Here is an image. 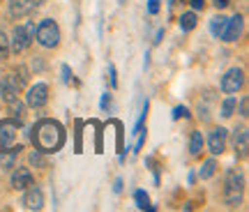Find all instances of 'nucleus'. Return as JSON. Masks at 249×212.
Wrapping results in <instances>:
<instances>
[{"instance_id": "nucleus-30", "label": "nucleus", "mask_w": 249, "mask_h": 212, "mask_svg": "<svg viewBox=\"0 0 249 212\" xmlns=\"http://www.w3.org/2000/svg\"><path fill=\"white\" fill-rule=\"evenodd\" d=\"M99 106H102V111H107L108 106H111V95H102V102H99Z\"/></svg>"}, {"instance_id": "nucleus-13", "label": "nucleus", "mask_w": 249, "mask_h": 212, "mask_svg": "<svg viewBox=\"0 0 249 212\" xmlns=\"http://www.w3.org/2000/svg\"><path fill=\"white\" fill-rule=\"evenodd\" d=\"M233 148H235V155L238 157H247V150H249V132L247 127H240V129H235L233 134Z\"/></svg>"}, {"instance_id": "nucleus-15", "label": "nucleus", "mask_w": 249, "mask_h": 212, "mask_svg": "<svg viewBox=\"0 0 249 212\" xmlns=\"http://www.w3.org/2000/svg\"><path fill=\"white\" fill-rule=\"evenodd\" d=\"M203 145H205L203 134H201V132H192V139H189V155H192V157H201Z\"/></svg>"}, {"instance_id": "nucleus-5", "label": "nucleus", "mask_w": 249, "mask_h": 212, "mask_svg": "<svg viewBox=\"0 0 249 212\" xmlns=\"http://www.w3.org/2000/svg\"><path fill=\"white\" fill-rule=\"evenodd\" d=\"M35 39V23H23V26H17L14 33H12V42H9V53H21L26 51L28 46L33 44Z\"/></svg>"}, {"instance_id": "nucleus-11", "label": "nucleus", "mask_w": 249, "mask_h": 212, "mask_svg": "<svg viewBox=\"0 0 249 212\" xmlns=\"http://www.w3.org/2000/svg\"><path fill=\"white\" fill-rule=\"evenodd\" d=\"M242 23H245V21H242V14H235L233 18H229V21H226V28H224V35H222L224 42H235L242 33Z\"/></svg>"}, {"instance_id": "nucleus-9", "label": "nucleus", "mask_w": 249, "mask_h": 212, "mask_svg": "<svg viewBox=\"0 0 249 212\" xmlns=\"http://www.w3.org/2000/svg\"><path fill=\"white\" fill-rule=\"evenodd\" d=\"M226 141H229V132L224 127H214L208 136V150L213 155H222L226 150Z\"/></svg>"}, {"instance_id": "nucleus-1", "label": "nucleus", "mask_w": 249, "mask_h": 212, "mask_svg": "<svg viewBox=\"0 0 249 212\" xmlns=\"http://www.w3.org/2000/svg\"><path fill=\"white\" fill-rule=\"evenodd\" d=\"M65 129H62L60 123L55 120H39L33 129V141H35V148L44 155H55L65 145Z\"/></svg>"}, {"instance_id": "nucleus-32", "label": "nucleus", "mask_w": 249, "mask_h": 212, "mask_svg": "<svg viewBox=\"0 0 249 212\" xmlns=\"http://www.w3.org/2000/svg\"><path fill=\"white\" fill-rule=\"evenodd\" d=\"M76 152H81V123H76Z\"/></svg>"}, {"instance_id": "nucleus-26", "label": "nucleus", "mask_w": 249, "mask_h": 212, "mask_svg": "<svg viewBox=\"0 0 249 212\" xmlns=\"http://www.w3.org/2000/svg\"><path fill=\"white\" fill-rule=\"evenodd\" d=\"M161 9V0H148V14L155 17V14H160Z\"/></svg>"}, {"instance_id": "nucleus-31", "label": "nucleus", "mask_w": 249, "mask_h": 212, "mask_svg": "<svg viewBox=\"0 0 249 212\" xmlns=\"http://www.w3.org/2000/svg\"><path fill=\"white\" fill-rule=\"evenodd\" d=\"M189 5H192V9H196V12H198V9L205 7V0H189Z\"/></svg>"}, {"instance_id": "nucleus-35", "label": "nucleus", "mask_w": 249, "mask_h": 212, "mask_svg": "<svg viewBox=\"0 0 249 212\" xmlns=\"http://www.w3.org/2000/svg\"><path fill=\"white\" fill-rule=\"evenodd\" d=\"M229 2H231V0H214V7H217V9H224L226 5H229Z\"/></svg>"}, {"instance_id": "nucleus-25", "label": "nucleus", "mask_w": 249, "mask_h": 212, "mask_svg": "<svg viewBox=\"0 0 249 212\" xmlns=\"http://www.w3.org/2000/svg\"><path fill=\"white\" fill-rule=\"evenodd\" d=\"M9 113H14L17 118H21V115H23V104H21L18 99H14V102H9Z\"/></svg>"}, {"instance_id": "nucleus-8", "label": "nucleus", "mask_w": 249, "mask_h": 212, "mask_svg": "<svg viewBox=\"0 0 249 212\" xmlns=\"http://www.w3.org/2000/svg\"><path fill=\"white\" fill-rule=\"evenodd\" d=\"M49 102V86L46 83H35L28 88V95H26V104L30 108H42V106Z\"/></svg>"}, {"instance_id": "nucleus-2", "label": "nucleus", "mask_w": 249, "mask_h": 212, "mask_svg": "<svg viewBox=\"0 0 249 212\" xmlns=\"http://www.w3.org/2000/svg\"><path fill=\"white\" fill-rule=\"evenodd\" d=\"M242 192H245V176L240 168H229L226 171V180H224V203L235 208L242 201Z\"/></svg>"}, {"instance_id": "nucleus-24", "label": "nucleus", "mask_w": 249, "mask_h": 212, "mask_svg": "<svg viewBox=\"0 0 249 212\" xmlns=\"http://www.w3.org/2000/svg\"><path fill=\"white\" fill-rule=\"evenodd\" d=\"M171 118H173V120H185V118H189V108H187V106H176Z\"/></svg>"}, {"instance_id": "nucleus-7", "label": "nucleus", "mask_w": 249, "mask_h": 212, "mask_svg": "<svg viewBox=\"0 0 249 212\" xmlns=\"http://www.w3.org/2000/svg\"><path fill=\"white\" fill-rule=\"evenodd\" d=\"M242 83H245V71H242L240 67H231V70L222 76V92L235 95V92L242 88Z\"/></svg>"}, {"instance_id": "nucleus-29", "label": "nucleus", "mask_w": 249, "mask_h": 212, "mask_svg": "<svg viewBox=\"0 0 249 212\" xmlns=\"http://www.w3.org/2000/svg\"><path fill=\"white\" fill-rule=\"evenodd\" d=\"M247 104H249V99H247V97H242V99H240V115H242V118H247V115H249Z\"/></svg>"}, {"instance_id": "nucleus-23", "label": "nucleus", "mask_w": 249, "mask_h": 212, "mask_svg": "<svg viewBox=\"0 0 249 212\" xmlns=\"http://www.w3.org/2000/svg\"><path fill=\"white\" fill-rule=\"evenodd\" d=\"M9 55V39H7V35L0 30V60H5Z\"/></svg>"}, {"instance_id": "nucleus-4", "label": "nucleus", "mask_w": 249, "mask_h": 212, "mask_svg": "<svg viewBox=\"0 0 249 212\" xmlns=\"http://www.w3.org/2000/svg\"><path fill=\"white\" fill-rule=\"evenodd\" d=\"M35 37L44 49H55V46L60 44V28H58V23H55L53 18H44V21L37 23Z\"/></svg>"}, {"instance_id": "nucleus-27", "label": "nucleus", "mask_w": 249, "mask_h": 212, "mask_svg": "<svg viewBox=\"0 0 249 212\" xmlns=\"http://www.w3.org/2000/svg\"><path fill=\"white\" fill-rule=\"evenodd\" d=\"M62 81H65L67 86H71V83H74V74H71L70 65H62Z\"/></svg>"}, {"instance_id": "nucleus-36", "label": "nucleus", "mask_w": 249, "mask_h": 212, "mask_svg": "<svg viewBox=\"0 0 249 212\" xmlns=\"http://www.w3.org/2000/svg\"><path fill=\"white\" fill-rule=\"evenodd\" d=\"M148 65H150V53L145 51V55H143V70H145Z\"/></svg>"}, {"instance_id": "nucleus-21", "label": "nucleus", "mask_w": 249, "mask_h": 212, "mask_svg": "<svg viewBox=\"0 0 249 212\" xmlns=\"http://www.w3.org/2000/svg\"><path fill=\"white\" fill-rule=\"evenodd\" d=\"M235 106H238V99H235V97L224 99V104H222V118H231L233 111H235Z\"/></svg>"}, {"instance_id": "nucleus-6", "label": "nucleus", "mask_w": 249, "mask_h": 212, "mask_svg": "<svg viewBox=\"0 0 249 212\" xmlns=\"http://www.w3.org/2000/svg\"><path fill=\"white\" fill-rule=\"evenodd\" d=\"M21 88H23V81L17 79V74H5V76L0 79V97L5 99L7 104L18 97Z\"/></svg>"}, {"instance_id": "nucleus-12", "label": "nucleus", "mask_w": 249, "mask_h": 212, "mask_svg": "<svg viewBox=\"0 0 249 212\" xmlns=\"http://www.w3.org/2000/svg\"><path fill=\"white\" fill-rule=\"evenodd\" d=\"M23 205H26L28 210H42L44 208V194H42V189L39 187H28L26 196H23Z\"/></svg>"}, {"instance_id": "nucleus-34", "label": "nucleus", "mask_w": 249, "mask_h": 212, "mask_svg": "<svg viewBox=\"0 0 249 212\" xmlns=\"http://www.w3.org/2000/svg\"><path fill=\"white\" fill-rule=\"evenodd\" d=\"M161 39H164V28H160V30H157V35H155V39H152V42H155V44H160Z\"/></svg>"}, {"instance_id": "nucleus-3", "label": "nucleus", "mask_w": 249, "mask_h": 212, "mask_svg": "<svg viewBox=\"0 0 249 212\" xmlns=\"http://www.w3.org/2000/svg\"><path fill=\"white\" fill-rule=\"evenodd\" d=\"M18 129H21V120L18 118L0 120V152H7V150L21 152V145L17 143Z\"/></svg>"}, {"instance_id": "nucleus-17", "label": "nucleus", "mask_w": 249, "mask_h": 212, "mask_svg": "<svg viewBox=\"0 0 249 212\" xmlns=\"http://www.w3.org/2000/svg\"><path fill=\"white\" fill-rule=\"evenodd\" d=\"M226 21H229L226 17H214V18H210V33H213V37L222 39L224 28H226Z\"/></svg>"}, {"instance_id": "nucleus-10", "label": "nucleus", "mask_w": 249, "mask_h": 212, "mask_svg": "<svg viewBox=\"0 0 249 212\" xmlns=\"http://www.w3.org/2000/svg\"><path fill=\"white\" fill-rule=\"evenodd\" d=\"M39 5V0H9V17L23 18Z\"/></svg>"}, {"instance_id": "nucleus-37", "label": "nucleus", "mask_w": 249, "mask_h": 212, "mask_svg": "<svg viewBox=\"0 0 249 212\" xmlns=\"http://www.w3.org/2000/svg\"><path fill=\"white\" fill-rule=\"evenodd\" d=\"M173 5H176V2H173V0H169V7H173Z\"/></svg>"}, {"instance_id": "nucleus-14", "label": "nucleus", "mask_w": 249, "mask_h": 212, "mask_svg": "<svg viewBox=\"0 0 249 212\" xmlns=\"http://www.w3.org/2000/svg\"><path fill=\"white\" fill-rule=\"evenodd\" d=\"M30 185H33V173H30V168L21 166L12 173V187H14V189H28Z\"/></svg>"}, {"instance_id": "nucleus-16", "label": "nucleus", "mask_w": 249, "mask_h": 212, "mask_svg": "<svg viewBox=\"0 0 249 212\" xmlns=\"http://www.w3.org/2000/svg\"><path fill=\"white\" fill-rule=\"evenodd\" d=\"M196 23H198V18H196V12H185V14L180 17V30H182V33H189V30H194Z\"/></svg>"}, {"instance_id": "nucleus-20", "label": "nucleus", "mask_w": 249, "mask_h": 212, "mask_svg": "<svg viewBox=\"0 0 249 212\" xmlns=\"http://www.w3.org/2000/svg\"><path fill=\"white\" fill-rule=\"evenodd\" d=\"M214 171H217V161H214V159H208L203 166H201L198 176H201V180H210V177L214 176Z\"/></svg>"}, {"instance_id": "nucleus-22", "label": "nucleus", "mask_w": 249, "mask_h": 212, "mask_svg": "<svg viewBox=\"0 0 249 212\" xmlns=\"http://www.w3.org/2000/svg\"><path fill=\"white\" fill-rule=\"evenodd\" d=\"M30 164H33V166H37V168H46V159H44V152H39L35 148V150L30 152Z\"/></svg>"}, {"instance_id": "nucleus-19", "label": "nucleus", "mask_w": 249, "mask_h": 212, "mask_svg": "<svg viewBox=\"0 0 249 212\" xmlns=\"http://www.w3.org/2000/svg\"><path fill=\"white\" fill-rule=\"evenodd\" d=\"M134 201H136V208H139V210H155V205H150V198H148V194H145L143 189L134 192Z\"/></svg>"}, {"instance_id": "nucleus-18", "label": "nucleus", "mask_w": 249, "mask_h": 212, "mask_svg": "<svg viewBox=\"0 0 249 212\" xmlns=\"http://www.w3.org/2000/svg\"><path fill=\"white\" fill-rule=\"evenodd\" d=\"M17 157H18V152H17V150L0 152V168H5V171L14 168V164H17Z\"/></svg>"}, {"instance_id": "nucleus-33", "label": "nucleus", "mask_w": 249, "mask_h": 212, "mask_svg": "<svg viewBox=\"0 0 249 212\" xmlns=\"http://www.w3.org/2000/svg\"><path fill=\"white\" fill-rule=\"evenodd\" d=\"M113 192H116V194H120V192H123V177H118L116 182H113Z\"/></svg>"}, {"instance_id": "nucleus-28", "label": "nucleus", "mask_w": 249, "mask_h": 212, "mask_svg": "<svg viewBox=\"0 0 249 212\" xmlns=\"http://www.w3.org/2000/svg\"><path fill=\"white\" fill-rule=\"evenodd\" d=\"M108 81H111V88H116L118 86V76H116V67H113V62H108Z\"/></svg>"}]
</instances>
